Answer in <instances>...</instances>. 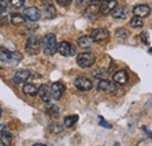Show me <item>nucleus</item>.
<instances>
[{"mask_svg":"<svg viewBox=\"0 0 152 146\" xmlns=\"http://www.w3.org/2000/svg\"><path fill=\"white\" fill-rule=\"evenodd\" d=\"M41 47L43 49V53L46 55H54L57 52V41L56 36L52 33L46 34L41 40Z\"/></svg>","mask_w":152,"mask_h":146,"instance_id":"nucleus-1","label":"nucleus"},{"mask_svg":"<svg viewBox=\"0 0 152 146\" xmlns=\"http://www.w3.org/2000/svg\"><path fill=\"white\" fill-rule=\"evenodd\" d=\"M95 61L96 56L93 53H81L76 57V62L81 68H90Z\"/></svg>","mask_w":152,"mask_h":146,"instance_id":"nucleus-2","label":"nucleus"},{"mask_svg":"<svg viewBox=\"0 0 152 146\" xmlns=\"http://www.w3.org/2000/svg\"><path fill=\"white\" fill-rule=\"evenodd\" d=\"M25 49L29 55H38L41 50V41L37 36H31L26 42Z\"/></svg>","mask_w":152,"mask_h":146,"instance_id":"nucleus-3","label":"nucleus"},{"mask_svg":"<svg viewBox=\"0 0 152 146\" xmlns=\"http://www.w3.org/2000/svg\"><path fill=\"white\" fill-rule=\"evenodd\" d=\"M57 52L62 56H74L76 54V48L74 45L67 41H62L57 45Z\"/></svg>","mask_w":152,"mask_h":146,"instance_id":"nucleus-4","label":"nucleus"},{"mask_svg":"<svg viewBox=\"0 0 152 146\" xmlns=\"http://www.w3.org/2000/svg\"><path fill=\"white\" fill-rule=\"evenodd\" d=\"M74 85L80 91H89L93 88V83L87 77H77L74 81Z\"/></svg>","mask_w":152,"mask_h":146,"instance_id":"nucleus-5","label":"nucleus"},{"mask_svg":"<svg viewBox=\"0 0 152 146\" xmlns=\"http://www.w3.org/2000/svg\"><path fill=\"white\" fill-rule=\"evenodd\" d=\"M38 95L39 97L45 102V103H50L53 99L52 91H50V87L47 84H41L38 88Z\"/></svg>","mask_w":152,"mask_h":146,"instance_id":"nucleus-6","label":"nucleus"},{"mask_svg":"<svg viewBox=\"0 0 152 146\" xmlns=\"http://www.w3.org/2000/svg\"><path fill=\"white\" fill-rule=\"evenodd\" d=\"M23 17L29 20V21H38L39 19L41 18V12L39 11V8L32 6V7H27L25 11H23Z\"/></svg>","mask_w":152,"mask_h":146,"instance_id":"nucleus-7","label":"nucleus"},{"mask_svg":"<svg viewBox=\"0 0 152 146\" xmlns=\"http://www.w3.org/2000/svg\"><path fill=\"white\" fill-rule=\"evenodd\" d=\"M50 91H52L53 99L58 101L62 97V95L64 93V91H66V85L63 83H61V82H56L50 87Z\"/></svg>","mask_w":152,"mask_h":146,"instance_id":"nucleus-8","label":"nucleus"},{"mask_svg":"<svg viewBox=\"0 0 152 146\" xmlns=\"http://www.w3.org/2000/svg\"><path fill=\"white\" fill-rule=\"evenodd\" d=\"M117 5L118 4L116 0H105L104 2L99 4V13L102 15H108Z\"/></svg>","mask_w":152,"mask_h":146,"instance_id":"nucleus-9","label":"nucleus"},{"mask_svg":"<svg viewBox=\"0 0 152 146\" xmlns=\"http://www.w3.org/2000/svg\"><path fill=\"white\" fill-rule=\"evenodd\" d=\"M91 39L94 40V42H99V41H104L109 37V32L105 28H96L91 32Z\"/></svg>","mask_w":152,"mask_h":146,"instance_id":"nucleus-10","label":"nucleus"},{"mask_svg":"<svg viewBox=\"0 0 152 146\" xmlns=\"http://www.w3.org/2000/svg\"><path fill=\"white\" fill-rule=\"evenodd\" d=\"M99 12V2H90L88 4V6L86 7L84 11V15L88 19H95L97 13Z\"/></svg>","mask_w":152,"mask_h":146,"instance_id":"nucleus-11","label":"nucleus"},{"mask_svg":"<svg viewBox=\"0 0 152 146\" xmlns=\"http://www.w3.org/2000/svg\"><path fill=\"white\" fill-rule=\"evenodd\" d=\"M110 13H111V15H113L115 19H122V20H123V19H126L129 17L130 11H129L126 7H124V6L117 5Z\"/></svg>","mask_w":152,"mask_h":146,"instance_id":"nucleus-12","label":"nucleus"},{"mask_svg":"<svg viewBox=\"0 0 152 146\" xmlns=\"http://www.w3.org/2000/svg\"><path fill=\"white\" fill-rule=\"evenodd\" d=\"M97 89H98L99 91L111 92V93L116 92V90H117L116 85H115L113 82L108 81V80H101L99 83H98V85H97Z\"/></svg>","mask_w":152,"mask_h":146,"instance_id":"nucleus-13","label":"nucleus"},{"mask_svg":"<svg viewBox=\"0 0 152 146\" xmlns=\"http://www.w3.org/2000/svg\"><path fill=\"white\" fill-rule=\"evenodd\" d=\"M132 12L136 17H139V18H146V17L150 15V13H151V8H150L149 6H146V5H137V6H134V8H133Z\"/></svg>","mask_w":152,"mask_h":146,"instance_id":"nucleus-14","label":"nucleus"},{"mask_svg":"<svg viewBox=\"0 0 152 146\" xmlns=\"http://www.w3.org/2000/svg\"><path fill=\"white\" fill-rule=\"evenodd\" d=\"M113 80H114L115 83L121 84V85H124V84L128 83L129 76H128V74H126L125 70H118V72H116V73L114 74Z\"/></svg>","mask_w":152,"mask_h":146,"instance_id":"nucleus-15","label":"nucleus"},{"mask_svg":"<svg viewBox=\"0 0 152 146\" xmlns=\"http://www.w3.org/2000/svg\"><path fill=\"white\" fill-rule=\"evenodd\" d=\"M31 76V72L29 70H26V69H22V70H18L17 73L14 74V77H13V81L18 84H21L23 82H26Z\"/></svg>","mask_w":152,"mask_h":146,"instance_id":"nucleus-16","label":"nucleus"},{"mask_svg":"<svg viewBox=\"0 0 152 146\" xmlns=\"http://www.w3.org/2000/svg\"><path fill=\"white\" fill-rule=\"evenodd\" d=\"M94 43V40L91 39V36H88V35H83L77 40V45L80 48L82 49H87V48H90L91 45Z\"/></svg>","mask_w":152,"mask_h":146,"instance_id":"nucleus-17","label":"nucleus"},{"mask_svg":"<svg viewBox=\"0 0 152 146\" xmlns=\"http://www.w3.org/2000/svg\"><path fill=\"white\" fill-rule=\"evenodd\" d=\"M42 17L45 19H54L56 17V9H55V7L52 4H48L45 7L43 12H42Z\"/></svg>","mask_w":152,"mask_h":146,"instance_id":"nucleus-18","label":"nucleus"},{"mask_svg":"<svg viewBox=\"0 0 152 146\" xmlns=\"http://www.w3.org/2000/svg\"><path fill=\"white\" fill-rule=\"evenodd\" d=\"M0 61L1 62H12V52L7 48L0 46Z\"/></svg>","mask_w":152,"mask_h":146,"instance_id":"nucleus-19","label":"nucleus"},{"mask_svg":"<svg viewBox=\"0 0 152 146\" xmlns=\"http://www.w3.org/2000/svg\"><path fill=\"white\" fill-rule=\"evenodd\" d=\"M22 91H23V93H26V95H28V96L34 97V96L38 95V88H37L33 83H27V84L23 85Z\"/></svg>","mask_w":152,"mask_h":146,"instance_id":"nucleus-20","label":"nucleus"},{"mask_svg":"<svg viewBox=\"0 0 152 146\" xmlns=\"http://www.w3.org/2000/svg\"><path fill=\"white\" fill-rule=\"evenodd\" d=\"M115 35L117 39H121V40H125L128 39L130 35V32L126 29V28H117L116 32H115Z\"/></svg>","mask_w":152,"mask_h":146,"instance_id":"nucleus-21","label":"nucleus"},{"mask_svg":"<svg viewBox=\"0 0 152 146\" xmlns=\"http://www.w3.org/2000/svg\"><path fill=\"white\" fill-rule=\"evenodd\" d=\"M11 21H12L13 25L19 26V25L25 23V18L19 13H13V14H11Z\"/></svg>","mask_w":152,"mask_h":146,"instance_id":"nucleus-22","label":"nucleus"},{"mask_svg":"<svg viewBox=\"0 0 152 146\" xmlns=\"http://www.w3.org/2000/svg\"><path fill=\"white\" fill-rule=\"evenodd\" d=\"M77 120H78V116L77 115L67 116V117H64V126L66 128H72Z\"/></svg>","mask_w":152,"mask_h":146,"instance_id":"nucleus-23","label":"nucleus"},{"mask_svg":"<svg viewBox=\"0 0 152 146\" xmlns=\"http://www.w3.org/2000/svg\"><path fill=\"white\" fill-rule=\"evenodd\" d=\"M93 76L98 78V80H107L108 76H109V72L105 70V69H96L93 73Z\"/></svg>","mask_w":152,"mask_h":146,"instance_id":"nucleus-24","label":"nucleus"},{"mask_svg":"<svg viewBox=\"0 0 152 146\" xmlns=\"http://www.w3.org/2000/svg\"><path fill=\"white\" fill-rule=\"evenodd\" d=\"M12 138H13V137H12V134H11L10 132L4 131V132L1 133V139H0V142H1L2 145H11Z\"/></svg>","mask_w":152,"mask_h":146,"instance_id":"nucleus-25","label":"nucleus"},{"mask_svg":"<svg viewBox=\"0 0 152 146\" xmlns=\"http://www.w3.org/2000/svg\"><path fill=\"white\" fill-rule=\"evenodd\" d=\"M143 25H144V22H143V18H139V17H133L131 20H130V26L132 27V28H140V27H143Z\"/></svg>","mask_w":152,"mask_h":146,"instance_id":"nucleus-26","label":"nucleus"},{"mask_svg":"<svg viewBox=\"0 0 152 146\" xmlns=\"http://www.w3.org/2000/svg\"><path fill=\"white\" fill-rule=\"evenodd\" d=\"M47 113L52 117H57L60 115V109H58L57 105H49L47 108Z\"/></svg>","mask_w":152,"mask_h":146,"instance_id":"nucleus-27","label":"nucleus"},{"mask_svg":"<svg viewBox=\"0 0 152 146\" xmlns=\"http://www.w3.org/2000/svg\"><path fill=\"white\" fill-rule=\"evenodd\" d=\"M23 4H25V0H11V1H10V5H11L13 8H15V9L21 8V7L23 6Z\"/></svg>","mask_w":152,"mask_h":146,"instance_id":"nucleus-28","label":"nucleus"},{"mask_svg":"<svg viewBox=\"0 0 152 146\" xmlns=\"http://www.w3.org/2000/svg\"><path fill=\"white\" fill-rule=\"evenodd\" d=\"M22 54L20 52H12V62L14 63H19L20 61L22 60Z\"/></svg>","mask_w":152,"mask_h":146,"instance_id":"nucleus-29","label":"nucleus"},{"mask_svg":"<svg viewBox=\"0 0 152 146\" xmlns=\"http://www.w3.org/2000/svg\"><path fill=\"white\" fill-rule=\"evenodd\" d=\"M49 128H50V131H52L53 133H60V132H62V130H63V128H62L60 124H57V123L50 124Z\"/></svg>","mask_w":152,"mask_h":146,"instance_id":"nucleus-30","label":"nucleus"},{"mask_svg":"<svg viewBox=\"0 0 152 146\" xmlns=\"http://www.w3.org/2000/svg\"><path fill=\"white\" fill-rule=\"evenodd\" d=\"M98 119H99V125H101V126H103V128H113V125H111L110 123H108V122H107L102 116H99V117H98Z\"/></svg>","mask_w":152,"mask_h":146,"instance_id":"nucleus-31","label":"nucleus"},{"mask_svg":"<svg viewBox=\"0 0 152 146\" xmlns=\"http://www.w3.org/2000/svg\"><path fill=\"white\" fill-rule=\"evenodd\" d=\"M76 2V7L78 8V9H81V8H83V7H87L88 6V0H75Z\"/></svg>","mask_w":152,"mask_h":146,"instance_id":"nucleus-32","label":"nucleus"},{"mask_svg":"<svg viewBox=\"0 0 152 146\" xmlns=\"http://www.w3.org/2000/svg\"><path fill=\"white\" fill-rule=\"evenodd\" d=\"M8 5H10V1L8 0H0V12L6 11V8L8 7Z\"/></svg>","mask_w":152,"mask_h":146,"instance_id":"nucleus-33","label":"nucleus"},{"mask_svg":"<svg viewBox=\"0 0 152 146\" xmlns=\"http://www.w3.org/2000/svg\"><path fill=\"white\" fill-rule=\"evenodd\" d=\"M140 39L143 40V42L145 43V45H149L150 42H149V33L148 32H143L142 34H140Z\"/></svg>","mask_w":152,"mask_h":146,"instance_id":"nucleus-34","label":"nucleus"},{"mask_svg":"<svg viewBox=\"0 0 152 146\" xmlns=\"http://www.w3.org/2000/svg\"><path fill=\"white\" fill-rule=\"evenodd\" d=\"M56 2L61 6H68V5H70L72 0H56Z\"/></svg>","mask_w":152,"mask_h":146,"instance_id":"nucleus-35","label":"nucleus"},{"mask_svg":"<svg viewBox=\"0 0 152 146\" xmlns=\"http://www.w3.org/2000/svg\"><path fill=\"white\" fill-rule=\"evenodd\" d=\"M4 131H6V125H4V124H0V134H1Z\"/></svg>","mask_w":152,"mask_h":146,"instance_id":"nucleus-36","label":"nucleus"},{"mask_svg":"<svg viewBox=\"0 0 152 146\" xmlns=\"http://www.w3.org/2000/svg\"><path fill=\"white\" fill-rule=\"evenodd\" d=\"M102 0H88V2L90 4V2H101Z\"/></svg>","mask_w":152,"mask_h":146,"instance_id":"nucleus-37","label":"nucleus"},{"mask_svg":"<svg viewBox=\"0 0 152 146\" xmlns=\"http://www.w3.org/2000/svg\"><path fill=\"white\" fill-rule=\"evenodd\" d=\"M1 113H2V110H1V108H0V117H1Z\"/></svg>","mask_w":152,"mask_h":146,"instance_id":"nucleus-38","label":"nucleus"},{"mask_svg":"<svg viewBox=\"0 0 152 146\" xmlns=\"http://www.w3.org/2000/svg\"><path fill=\"white\" fill-rule=\"evenodd\" d=\"M149 52H150V53H151V54H152V48H151V49H150V50H149Z\"/></svg>","mask_w":152,"mask_h":146,"instance_id":"nucleus-39","label":"nucleus"}]
</instances>
